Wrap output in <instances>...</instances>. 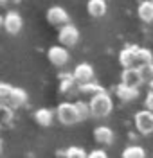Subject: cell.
<instances>
[{
    "instance_id": "cell-1",
    "label": "cell",
    "mask_w": 153,
    "mask_h": 158,
    "mask_svg": "<svg viewBox=\"0 0 153 158\" xmlns=\"http://www.w3.org/2000/svg\"><path fill=\"white\" fill-rule=\"evenodd\" d=\"M88 104H90V110H92V117H96V118L108 117L113 110L112 95H110L106 90L101 92V94H97V95H94V97L88 101Z\"/></svg>"
},
{
    "instance_id": "cell-2",
    "label": "cell",
    "mask_w": 153,
    "mask_h": 158,
    "mask_svg": "<svg viewBox=\"0 0 153 158\" xmlns=\"http://www.w3.org/2000/svg\"><path fill=\"white\" fill-rule=\"evenodd\" d=\"M56 117H58V120H60L61 124H65V126H74V124H78V122L81 120L76 102H69V101L58 104V108H56Z\"/></svg>"
},
{
    "instance_id": "cell-3",
    "label": "cell",
    "mask_w": 153,
    "mask_h": 158,
    "mask_svg": "<svg viewBox=\"0 0 153 158\" xmlns=\"http://www.w3.org/2000/svg\"><path fill=\"white\" fill-rule=\"evenodd\" d=\"M133 124H135V129L141 135H151L153 133V111H150V110L137 111L135 118H133Z\"/></svg>"
},
{
    "instance_id": "cell-4",
    "label": "cell",
    "mask_w": 153,
    "mask_h": 158,
    "mask_svg": "<svg viewBox=\"0 0 153 158\" xmlns=\"http://www.w3.org/2000/svg\"><path fill=\"white\" fill-rule=\"evenodd\" d=\"M139 45H126L119 52V63L124 69H137L139 67Z\"/></svg>"
},
{
    "instance_id": "cell-5",
    "label": "cell",
    "mask_w": 153,
    "mask_h": 158,
    "mask_svg": "<svg viewBox=\"0 0 153 158\" xmlns=\"http://www.w3.org/2000/svg\"><path fill=\"white\" fill-rule=\"evenodd\" d=\"M47 22L54 25V27H65V25H69L70 23V16H69V13L65 7H61V6H52L47 9Z\"/></svg>"
},
{
    "instance_id": "cell-6",
    "label": "cell",
    "mask_w": 153,
    "mask_h": 158,
    "mask_svg": "<svg viewBox=\"0 0 153 158\" xmlns=\"http://www.w3.org/2000/svg\"><path fill=\"white\" fill-rule=\"evenodd\" d=\"M58 40H60V45L70 49V47H74L79 41V31H78L76 25L69 23V25H65V27H61L58 31Z\"/></svg>"
},
{
    "instance_id": "cell-7",
    "label": "cell",
    "mask_w": 153,
    "mask_h": 158,
    "mask_svg": "<svg viewBox=\"0 0 153 158\" xmlns=\"http://www.w3.org/2000/svg\"><path fill=\"white\" fill-rule=\"evenodd\" d=\"M22 25H23V20L18 11H7L2 18V27L9 34H18L22 31Z\"/></svg>"
},
{
    "instance_id": "cell-8",
    "label": "cell",
    "mask_w": 153,
    "mask_h": 158,
    "mask_svg": "<svg viewBox=\"0 0 153 158\" xmlns=\"http://www.w3.org/2000/svg\"><path fill=\"white\" fill-rule=\"evenodd\" d=\"M47 58L54 67H65L70 59V54H69V49L63 47V45H52L51 49L47 50Z\"/></svg>"
},
{
    "instance_id": "cell-9",
    "label": "cell",
    "mask_w": 153,
    "mask_h": 158,
    "mask_svg": "<svg viewBox=\"0 0 153 158\" xmlns=\"http://www.w3.org/2000/svg\"><path fill=\"white\" fill-rule=\"evenodd\" d=\"M27 102V92L23 88H16V86H13L9 92V95L6 101H2L0 104H6V106H9V108L16 110V108H22L23 104Z\"/></svg>"
},
{
    "instance_id": "cell-10",
    "label": "cell",
    "mask_w": 153,
    "mask_h": 158,
    "mask_svg": "<svg viewBox=\"0 0 153 158\" xmlns=\"http://www.w3.org/2000/svg\"><path fill=\"white\" fill-rule=\"evenodd\" d=\"M74 79H76V83L78 85H87V83H92L94 81V67H92L90 63H79V65H76V69H74Z\"/></svg>"
},
{
    "instance_id": "cell-11",
    "label": "cell",
    "mask_w": 153,
    "mask_h": 158,
    "mask_svg": "<svg viewBox=\"0 0 153 158\" xmlns=\"http://www.w3.org/2000/svg\"><path fill=\"white\" fill-rule=\"evenodd\" d=\"M121 83L130 86V88H139L141 85H144L139 69H124L121 74Z\"/></svg>"
},
{
    "instance_id": "cell-12",
    "label": "cell",
    "mask_w": 153,
    "mask_h": 158,
    "mask_svg": "<svg viewBox=\"0 0 153 158\" xmlns=\"http://www.w3.org/2000/svg\"><path fill=\"white\" fill-rule=\"evenodd\" d=\"M113 131L108 126H97L94 129V140L101 146H112L113 144Z\"/></svg>"
},
{
    "instance_id": "cell-13",
    "label": "cell",
    "mask_w": 153,
    "mask_h": 158,
    "mask_svg": "<svg viewBox=\"0 0 153 158\" xmlns=\"http://www.w3.org/2000/svg\"><path fill=\"white\" fill-rule=\"evenodd\" d=\"M115 95L122 102H132V101H135V99L139 97V88H130V86L119 83L115 86Z\"/></svg>"
},
{
    "instance_id": "cell-14",
    "label": "cell",
    "mask_w": 153,
    "mask_h": 158,
    "mask_svg": "<svg viewBox=\"0 0 153 158\" xmlns=\"http://www.w3.org/2000/svg\"><path fill=\"white\" fill-rule=\"evenodd\" d=\"M106 9H108L106 0H88L87 2V11H88V15L94 16V18L104 16L106 15Z\"/></svg>"
},
{
    "instance_id": "cell-15",
    "label": "cell",
    "mask_w": 153,
    "mask_h": 158,
    "mask_svg": "<svg viewBox=\"0 0 153 158\" xmlns=\"http://www.w3.org/2000/svg\"><path fill=\"white\" fill-rule=\"evenodd\" d=\"M137 15L144 23H151L153 22V2L151 0H142L137 6Z\"/></svg>"
},
{
    "instance_id": "cell-16",
    "label": "cell",
    "mask_w": 153,
    "mask_h": 158,
    "mask_svg": "<svg viewBox=\"0 0 153 158\" xmlns=\"http://www.w3.org/2000/svg\"><path fill=\"white\" fill-rule=\"evenodd\" d=\"M58 79H60V92H63V94H69L72 90H76V86H79L72 72H61Z\"/></svg>"
},
{
    "instance_id": "cell-17",
    "label": "cell",
    "mask_w": 153,
    "mask_h": 158,
    "mask_svg": "<svg viewBox=\"0 0 153 158\" xmlns=\"http://www.w3.org/2000/svg\"><path fill=\"white\" fill-rule=\"evenodd\" d=\"M54 117H56V113L49 108H40V110H36V113H34V120H36L40 126H43V128L51 126Z\"/></svg>"
},
{
    "instance_id": "cell-18",
    "label": "cell",
    "mask_w": 153,
    "mask_h": 158,
    "mask_svg": "<svg viewBox=\"0 0 153 158\" xmlns=\"http://www.w3.org/2000/svg\"><path fill=\"white\" fill-rule=\"evenodd\" d=\"M78 90L81 92V94H87L88 97H94V95H97V94H101V92H104V88H103L99 83H96V81H92V83H87V85H79L78 86Z\"/></svg>"
},
{
    "instance_id": "cell-19",
    "label": "cell",
    "mask_w": 153,
    "mask_h": 158,
    "mask_svg": "<svg viewBox=\"0 0 153 158\" xmlns=\"http://www.w3.org/2000/svg\"><path fill=\"white\" fill-rule=\"evenodd\" d=\"M122 158H146V149L142 146H137V144L128 146L122 151Z\"/></svg>"
},
{
    "instance_id": "cell-20",
    "label": "cell",
    "mask_w": 153,
    "mask_h": 158,
    "mask_svg": "<svg viewBox=\"0 0 153 158\" xmlns=\"http://www.w3.org/2000/svg\"><path fill=\"white\" fill-rule=\"evenodd\" d=\"M63 158H88V155L79 146H70V148L65 149V156Z\"/></svg>"
},
{
    "instance_id": "cell-21",
    "label": "cell",
    "mask_w": 153,
    "mask_h": 158,
    "mask_svg": "<svg viewBox=\"0 0 153 158\" xmlns=\"http://www.w3.org/2000/svg\"><path fill=\"white\" fill-rule=\"evenodd\" d=\"M142 65H153V52L146 47H141V50H139V67H142Z\"/></svg>"
},
{
    "instance_id": "cell-22",
    "label": "cell",
    "mask_w": 153,
    "mask_h": 158,
    "mask_svg": "<svg viewBox=\"0 0 153 158\" xmlns=\"http://www.w3.org/2000/svg\"><path fill=\"white\" fill-rule=\"evenodd\" d=\"M0 113H2V124L4 126H9L11 120L15 118V110L6 106V104H0Z\"/></svg>"
},
{
    "instance_id": "cell-23",
    "label": "cell",
    "mask_w": 153,
    "mask_h": 158,
    "mask_svg": "<svg viewBox=\"0 0 153 158\" xmlns=\"http://www.w3.org/2000/svg\"><path fill=\"white\" fill-rule=\"evenodd\" d=\"M76 106H78V111H79L81 120L92 117V110H90V104H88V102H85V101H78V102H76Z\"/></svg>"
},
{
    "instance_id": "cell-24",
    "label": "cell",
    "mask_w": 153,
    "mask_h": 158,
    "mask_svg": "<svg viewBox=\"0 0 153 158\" xmlns=\"http://www.w3.org/2000/svg\"><path fill=\"white\" fill-rule=\"evenodd\" d=\"M139 72H141V76H142L144 83L150 85L153 81V65H142V67H139Z\"/></svg>"
},
{
    "instance_id": "cell-25",
    "label": "cell",
    "mask_w": 153,
    "mask_h": 158,
    "mask_svg": "<svg viewBox=\"0 0 153 158\" xmlns=\"http://www.w3.org/2000/svg\"><path fill=\"white\" fill-rule=\"evenodd\" d=\"M11 88H13V86H11V85H7V83H2V85H0V102L7 99Z\"/></svg>"
},
{
    "instance_id": "cell-26",
    "label": "cell",
    "mask_w": 153,
    "mask_h": 158,
    "mask_svg": "<svg viewBox=\"0 0 153 158\" xmlns=\"http://www.w3.org/2000/svg\"><path fill=\"white\" fill-rule=\"evenodd\" d=\"M144 108L153 111V92L150 90L148 94H146V97H144Z\"/></svg>"
},
{
    "instance_id": "cell-27",
    "label": "cell",
    "mask_w": 153,
    "mask_h": 158,
    "mask_svg": "<svg viewBox=\"0 0 153 158\" xmlns=\"http://www.w3.org/2000/svg\"><path fill=\"white\" fill-rule=\"evenodd\" d=\"M88 158H108V155L104 149H94L88 153Z\"/></svg>"
},
{
    "instance_id": "cell-28",
    "label": "cell",
    "mask_w": 153,
    "mask_h": 158,
    "mask_svg": "<svg viewBox=\"0 0 153 158\" xmlns=\"http://www.w3.org/2000/svg\"><path fill=\"white\" fill-rule=\"evenodd\" d=\"M7 2H9V0H0V4H2V6H6Z\"/></svg>"
},
{
    "instance_id": "cell-29",
    "label": "cell",
    "mask_w": 153,
    "mask_h": 158,
    "mask_svg": "<svg viewBox=\"0 0 153 158\" xmlns=\"http://www.w3.org/2000/svg\"><path fill=\"white\" fill-rule=\"evenodd\" d=\"M150 90H151V92H153V81H151V83H150Z\"/></svg>"
},
{
    "instance_id": "cell-30",
    "label": "cell",
    "mask_w": 153,
    "mask_h": 158,
    "mask_svg": "<svg viewBox=\"0 0 153 158\" xmlns=\"http://www.w3.org/2000/svg\"><path fill=\"white\" fill-rule=\"evenodd\" d=\"M151 2H153V0H151Z\"/></svg>"
}]
</instances>
